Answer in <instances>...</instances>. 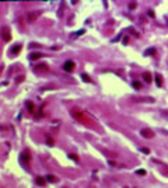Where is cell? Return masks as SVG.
<instances>
[{"mask_svg": "<svg viewBox=\"0 0 168 188\" xmlns=\"http://www.w3.org/2000/svg\"><path fill=\"white\" fill-rule=\"evenodd\" d=\"M146 53H154V49H149V51H147Z\"/></svg>", "mask_w": 168, "mask_h": 188, "instance_id": "cb8c5ba5", "label": "cell"}, {"mask_svg": "<svg viewBox=\"0 0 168 188\" xmlns=\"http://www.w3.org/2000/svg\"><path fill=\"white\" fill-rule=\"evenodd\" d=\"M63 69L66 72H73V70H74V63H73V60H67V62H64Z\"/></svg>", "mask_w": 168, "mask_h": 188, "instance_id": "5b68a950", "label": "cell"}, {"mask_svg": "<svg viewBox=\"0 0 168 188\" xmlns=\"http://www.w3.org/2000/svg\"><path fill=\"white\" fill-rule=\"evenodd\" d=\"M41 11H29L28 14H27V21L28 23H35L36 18L39 17Z\"/></svg>", "mask_w": 168, "mask_h": 188, "instance_id": "7a4b0ae2", "label": "cell"}, {"mask_svg": "<svg viewBox=\"0 0 168 188\" xmlns=\"http://www.w3.org/2000/svg\"><path fill=\"white\" fill-rule=\"evenodd\" d=\"M46 143H48V145H53V139L48 136V138H46Z\"/></svg>", "mask_w": 168, "mask_h": 188, "instance_id": "ac0fdd59", "label": "cell"}, {"mask_svg": "<svg viewBox=\"0 0 168 188\" xmlns=\"http://www.w3.org/2000/svg\"><path fill=\"white\" fill-rule=\"evenodd\" d=\"M88 188H94V187H93V185H90V187H88Z\"/></svg>", "mask_w": 168, "mask_h": 188, "instance_id": "d4e9b609", "label": "cell"}, {"mask_svg": "<svg viewBox=\"0 0 168 188\" xmlns=\"http://www.w3.org/2000/svg\"><path fill=\"white\" fill-rule=\"evenodd\" d=\"M46 180L50 181V182H57V181H59V180H57V177H55V175H52V174H49V175H48Z\"/></svg>", "mask_w": 168, "mask_h": 188, "instance_id": "5bb4252c", "label": "cell"}, {"mask_svg": "<svg viewBox=\"0 0 168 188\" xmlns=\"http://www.w3.org/2000/svg\"><path fill=\"white\" fill-rule=\"evenodd\" d=\"M81 79L84 80V82H87V83L91 82V79H90V77H88V75H86V73H83V75H81Z\"/></svg>", "mask_w": 168, "mask_h": 188, "instance_id": "2e32d148", "label": "cell"}, {"mask_svg": "<svg viewBox=\"0 0 168 188\" xmlns=\"http://www.w3.org/2000/svg\"><path fill=\"white\" fill-rule=\"evenodd\" d=\"M20 51H21V45H14L13 48H11V53H13V55L20 53Z\"/></svg>", "mask_w": 168, "mask_h": 188, "instance_id": "30bf717a", "label": "cell"}, {"mask_svg": "<svg viewBox=\"0 0 168 188\" xmlns=\"http://www.w3.org/2000/svg\"><path fill=\"white\" fill-rule=\"evenodd\" d=\"M133 87H135L136 90H140L142 89V84H140L139 82H133Z\"/></svg>", "mask_w": 168, "mask_h": 188, "instance_id": "e0dca14e", "label": "cell"}, {"mask_svg": "<svg viewBox=\"0 0 168 188\" xmlns=\"http://www.w3.org/2000/svg\"><path fill=\"white\" fill-rule=\"evenodd\" d=\"M156 83H157L158 87H161V86H163V77H161L160 73H156Z\"/></svg>", "mask_w": 168, "mask_h": 188, "instance_id": "9c48e42d", "label": "cell"}, {"mask_svg": "<svg viewBox=\"0 0 168 188\" xmlns=\"http://www.w3.org/2000/svg\"><path fill=\"white\" fill-rule=\"evenodd\" d=\"M149 16H150V17H154V11L150 10V11H149Z\"/></svg>", "mask_w": 168, "mask_h": 188, "instance_id": "603a6c76", "label": "cell"}, {"mask_svg": "<svg viewBox=\"0 0 168 188\" xmlns=\"http://www.w3.org/2000/svg\"><path fill=\"white\" fill-rule=\"evenodd\" d=\"M142 152H143V153H149V149H146V147H142Z\"/></svg>", "mask_w": 168, "mask_h": 188, "instance_id": "7402d4cb", "label": "cell"}, {"mask_svg": "<svg viewBox=\"0 0 168 188\" xmlns=\"http://www.w3.org/2000/svg\"><path fill=\"white\" fill-rule=\"evenodd\" d=\"M29 58H31L32 60H36V59H39V58H41V53H38V52H32L31 55H29Z\"/></svg>", "mask_w": 168, "mask_h": 188, "instance_id": "4fadbf2b", "label": "cell"}, {"mask_svg": "<svg viewBox=\"0 0 168 188\" xmlns=\"http://www.w3.org/2000/svg\"><path fill=\"white\" fill-rule=\"evenodd\" d=\"M22 80H24V76H18V77L15 79V82H17V83H21Z\"/></svg>", "mask_w": 168, "mask_h": 188, "instance_id": "d6986e66", "label": "cell"}, {"mask_svg": "<svg viewBox=\"0 0 168 188\" xmlns=\"http://www.w3.org/2000/svg\"><path fill=\"white\" fill-rule=\"evenodd\" d=\"M20 159H21L22 163H29V152L28 150H24V152L21 153V156H20Z\"/></svg>", "mask_w": 168, "mask_h": 188, "instance_id": "8992f818", "label": "cell"}, {"mask_svg": "<svg viewBox=\"0 0 168 188\" xmlns=\"http://www.w3.org/2000/svg\"><path fill=\"white\" fill-rule=\"evenodd\" d=\"M143 79L146 80L147 83H150L151 82V73H150V72H144V73H143Z\"/></svg>", "mask_w": 168, "mask_h": 188, "instance_id": "8fae6325", "label": "cell"}, {"mask_svg": "<svg viewBox=\"0 0 168 188\" xmlns=\"http://www.w3.org/2000/svg\"><path fill=\"white\" fill-rule=\"evenodd\" d=\"M1 38H3V41H6V42H8L11 39L10 30H8L7 27H3V28H1Z\"/></svg>", "mask_w": 168, "mask_h": 188, "instance_id": "277c9868", "label": "cell"}, {"mask_svg": "<svg viewBox=\"0 0 168 188\" xmlns=\"http://www.w3.org/2000/svg\"><path fill=\"white\" fill-rule=\"evenodd\" d=\"M140 135L143 136V138H146V139H151L154 136V132L151 131V129H149V128H143V129H140Z\"/></svg>", "mask_w": 168, "mask_h": 188, "instance_id": "3957f363", "label": "cell"}, {"mask_svg": "<svg viewBox=\"0 0 168 188\" xmlns=\"http://www.w3.org/2000/svg\"><path fill=\"white\" fill-rule=\"evenodd\" d=\"M27 108L29 110V112H31V114H35V105H34L31 101H28V103H27Z\"/></svg>", "mask_w": 168, "mask_h": 188, "instance_id": "7c38bea8", "label": "cell"}, {"mask_svg": "<svg viewBox=\"0 0 168 188\" xmlns=\"http://www.w3.org/2000/svg\"><path fill=\"white\" fill-rule=\"evenodd\" d=\"M70 159H73L74 161H79V157L76 156V154H70Z\"/></svg>", "mask_w": 168, "mask_h": 188, "instance_id": "ffe728a7", "label": "cell"}, {"mask_svg": "<svg viewBox=\"0 0 168 188\" xmlns=\"http://www.w3.org/2000/svg\"><path fill=\"white\" fill-rule=\"evenodd\" d=\"M35 70L36 72H41V73H46V72H48V65L46 63L38 65V66H35Z\"/></svg>", "mask_w": 168, "mask_h": 188, "instance_id": "52a82bcc", "label": "cell"}, {"mask_svg": "<svg viewBox=\"0 0 168 188\" xmlns=\"http://www.w3.org/2000/svg\"><path fill=\"white\" fill-rule=\"evenodd\" d=\"M72 115L76 118V119H79L80 122H83L84 125H88V126H94V121L91 119V117H90L87 112H84V111H80L79 108H73L72 110Z\"/></svg>", "mask_w": 168, "mask_h": 188, "instance_id": "6da1fadb", "label": "cell"}, {"mask_svg": "<svg viewBox=\"0 0 168 188\" xmlns=\"http://www.w3.org/2000/svg\"><path fill=\"white\" fill-rule=\"evenodd\" d=\"M132 100H136V101H149V103H153V98H150V97H133Z\"/></svg>", "mask_w": 168, "mask_h": 188, "instance_id": "ba28073f", "label": "cell"}, {"mask_svg": "<svg viewBox=\"0 0 168 188\" xmlns=\"http://www.w3.org/2000/svg\"><path fill=\"white\" fill-rule=\"evenodd\" d=\"M36 182H38V184H39L41 187H43V185L46 184V182H45V180H43L42 177H38V178H36Z\"/></svg>", "mask_w": 168, "mask_h": 188, "instance_id": "9a60e30c", "label": "cell"}, {"mask_svg": "<svg viewBox=\"0 0 168 188\" xmlns=\"http://www.w3.org/2000/svg\"><path fill=\"white\" fill-rule=\"evenodd\" d=\"M137 174H142V175H144V174H146V171H144V170H139V171H137Z\"/></svg>", "mask_w": 168, "mask_h": 188, "instance_id": "44dd1931", "label": "cell"}]
</instances>
